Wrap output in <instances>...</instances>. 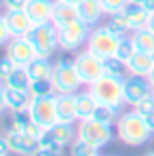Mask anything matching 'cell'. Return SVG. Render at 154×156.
Wrapping results in <instances>:
<instances>
[{
  "label": "cell",
  "mask_w": 154,
  "mask_h": 156,
  "mask_svg": "<svg viewBox=\"0 0 154 156\" xmlns=\"http://www.w3.org/2000/svg\"><path fill=\"white\" fill-rule=\"evenodd\" d=\"M116 135H118V139H120L123 144L137 148V146L148 144L154 133H152V129L148 127L146 118H144L135 108H131L129 112H123V114L118 116V120H116Z\"/></svg>",
  "instance_id": "1"
},
{
  "label": "cell",
  "mask_w": 154,
  "mask_h": 156,
  "mask_svg": "<svg viewBox=\"0 0 154 156\" xmlns=\"http://www.w3.org/2000/svg\"><path fill=\"white\" fill-rule=\"evenodd\" d=\"M125 78L120 74H103L93 84H89L91 95L97 99V104L106 105H125Z\"/></svg>",
  "instance_id": "2"
},
{
  "label": "cell",
  "mask_w": 154,
  "mask_h": 156,
  "mask_svg": "<svg viewBox=\"0 0 154 156\" xmlns=\"http://www.w3.org/2000/svg\"><path fill=\"white\" fill-rule=\"evenodd\" d=\"M51 84L55 89L57 95H63V93H78L80 87H82V80L78 74L74 61L70 59H57L53 63V74H51Z\"/></svg>",
  "instance_id": "3"
},
{
  "label": "cell",
  "mask_w": 154,
  "mask_h": 156,
  "mask_svg": "<svg viewBox=\"0 0 154 156\" xmlns=\"http://www.w3.org/2000/svg\"><path fill=\"white\" fill-rule=\"evenodd\" d=\"M118 42H120V38L108 26H95L91 27V34H89L84 49L93 55H97V57H102V59H110V57H114Z\"/></svg>",
  "instance_id": "4"
},
{
  "label": "cell",
  "mask_w": 154,
  "mask_h": 156,
  "mask_svg": "<svg viewBox=\"0 0 154 156\" xmlns=\"http://www.w3.org/2000/svg\"><path fill=\"white\" fill-rule=\"evenodd\" d=\"M76 137L102 150L103 146H108L112 141L114 129H112V125H106L97 118H87V120H78Z\"/></svg>",
  "instance_id": "5"
},
{
  "label": "cell",
  "mask_w": 154,
  "mask_h": 156,
  "mask_svg": "<svg viewBox=\"0 0 154 156\" xmlns=\"http://www.w3.org/2000/svg\"><path fill=\"white\" fill-rule=\"evenodd\" d=\"M27 38H30L32 44L36 47L38 57H47V59H51V55L59 49V30L53 26L51 21L34 26V27H32V32L27 34Z\"/></svg>",
  "instance_id": "6"
},
{
  "label": "cell",
  "mask_w": 154,
  "mask_h": 156,
  "mask_svg": "<svg viewBox=\"0 0 154 156\" xmlns=\"http://www.w3.org/2000/svg\"><path fill=\"white\" fill-rule=\"evenodd\" d=\"M72 61H74V66H76L78 74H80V80H82L84 87L93 84L97 78H102L103 74H106V61H103L102 57L89 53L87 49L82 53H76V57H74Z\"/></svg>",
  "instance_id": "7"
},
{
  "label": "cell",
  "mask_w": 154,
  "mask_h": 156,
  "mask_svg": "<svg viewBox=\"0 0 154 156\" xmlns=\"http://www.w3.org/2000/svg\"><path fill=\"white\" fill-rule=\"evenodd\" d=\"M91 27L84 21H76L72 26H66L59 30V49L66 53H76L82 47H87Z\"/></svg>",
  "instance_id": "8"
},
{
  "label": "cell",
  "mask_w": 154,
  "mask_h": 156,
  "mask_svg": "<svg viewBox=\"0 0 154 156\" xmlns=\"http://www.w3.org/2000/svg\"><path fill=\"white\" fill-rule=\"evenodd\" d=\"M55 95H57V93H55ZM55 95L34 97L32 104H30V108H27L30 118L36 120L38 125H42L47 131L51 129L55 122H59V120H57V108H55Z\"/></svg>",
  "instance_id": "9"
},
{
  "label": "cell",
  "mask_w": 154,
  "mask_h": 156,
  "mask_svg": "<svg viewBox=\"0 0 154 156\" xmlns=\"http://www.w3.org/2000/svg\"><path fill=\"white\" fill-rule=\"evenodd\" d=\"M4 55L9 59H13L17 68H26L30 61H34L38 57V51H36V47L32 44V40L27 36H15V38L9 40Z\"/></svg>",
  "instance_id": "10"
},
{
  "label": "cell",
  "mask_w": 154,
  "mask_h": 156,
  "mask_svg": "<svg viewBox=\"0 0 154 156\" xmlns=\"http://www.w3.org/2000/svg\"><path fill=\"white\" fill-rule=\"evenodd\" d=\"M150 93H152V84L148 82V78L127 74V78H125V105L135 108L141 99L150 97Z\"/></svg>",
  "instance_id": "11"
},
{
  "label": "cell",
  "mask_w": 154,
  "mask_h": 156,
  "mask_svg": "<svg viewBox=\"0 0 154 156\" xmlns=\"http://www.w3.org/2000/svg\"><path fill=\"white\" fill-rule=\"evenodd\" d=\"M80 21V15H78V4H72V2H66V0H55V9H53V17L51 23L57 30L66 26H72Z\"/></svg>",
  "instance_id": "12"
},
{
  "label": "cell",
  "mask_w": 154,
  "mask_h": 156,
  "mask_svg": "<svg viewBox=\"0 0 154 156\" xmlns=\"http://www.w3.org/2000/svg\"><path fill=\"white\" fill-rule=\"evenodd\" d=\"M4 19H6V26L11 36H27L34 27V21L30 19L26 11H4Z\"/></svg>",
  "instance_id": "13"
},
{
  "label": "cell",
  "mask_w": 154,
  "mask_h": 156,
  "mask_svg": "<svg viewBox=\"0 0 154 156\" xmlns=\"http://www.w3.org/2000/svg\"><path fill=\"white\" fill-rule=\"evenodd\" d=\"M55 108H57V120L59 122H78L76 116V93H63L55 95Z\"/></svg>",
  "instance_id": "14"
},
{
  "label": "cell",
  "mask_w": 154,
  "mask_h": 156,
  "mask_svg": "<svg viewBox=\"0 0 154 156\" xmlns=\"http://www.w3.org/2000/svg\"><path fill=\"white\" fill-rule=\"evenodd\" d=\"M9 146L13 154H21V156H34V152L40 148L38 139H34L27 133H6Z\"/></svg>",
  "instance_id": "15"
},
{
  "label": "cell",
  "mask_w": 154,
  "mask_h": 156,
  "mask_svg": "<svg viewBox=\"0 0 154 156\" xmlns=\"http://www.w3.org/2000/svg\"><path fill=\"white\" fill-rule=\"evenodd\" d=\"M53 9H55V0H30L26 6V13L34 21V26H38V23L51 21Z\"/></svg>",
  "instance_id": "16"
},
{
  "label": "cell",
  "mask_w": 154,
  "mask_h": 156,
  "mask_svg": "<svg viewBox=\"0 0 154 156\" xmlns=\"http://www.w3.org/2000/svg\"><path fill=\"white\" fill-rule=\"evenodd\" d=\"M152 68H154L152 53L137 51L127 61V74H131V76H144V78H148V74L152 72Z\"/></svg>",
  "instance_id": "17"
},
{
  "label": "cell",
  "mask_w": 154,
  "mask_h": 156,
  "mask_svg": "<svg viewBox=\"0 0 154 156\" xmlns=\"http://www.w3.org/2000/svg\"><path fill=\"white\" fill-rule=\"evenodd\" d=\"M47 135L57 144V148H68L74 139H76V129L72 122H55L51 129L47 131Z\"/></svg>",
  "instance_id": "18"
},
{
  "label": "cell",
  "mask_w": 154,
  "mask_h": 156,
  "mask_svg": "<svg viewBox=\"0 0 154 156\" xmlns=\"http://www.w3.org/2000/svg\"><path fill=\"white\" fill-rule=\"evenodd\" d=\"M4 97H6V110L11 114L13 112H26L34 99L30 95V91H19V89H11V87H4Z\"/></svg>",
  "instance_id": "19"
},
{
  "label": "cell",
  "mask_w": 154,
  "mask_h": 156,
  "mask_svg": "<svg viewBox=\"0 0 154 156\" xmlns=\"http://www.w3.org/2000/svg\"><path fill=\"white\" fill-rule=\"evenodd\" d=\"M78 15H80V21H84L89 27H95L99 26V19L106 13H103L99 0H82L78 4Z\"/></svg>",
  "instance_id": "20"
},
{
  "label": "cell",
  "mask_w": 154,
  "mask_h": 156,
  "mask_svg": "<svg viewBox=\"0 0 154 156\" xmlns=\"http://www.w3.org/2000/svg\"><path fill=\"white\" fill-rule=\"evenodd\" d=\"M123 15H125V19H127V23H129V27H131V32L141 30V27H148L150 13H148L144 6H139V4H131V2H129L127 9L123 11Z\"/></svg>",
  "instance_id": "21"
},
{
  "label": "cell",
  "mask_w": 154,
  "mask_h": 156,
  "mask_svg": "<svg viewBox=\"0 0 154 156\" xmlns=\"http://www.w3.org/2000/svg\"><path fill=\"white\" fill-rule=\"evenodd\" d=\"M95 108H97V99L91 95L89 89L87 91H78L76 93V116H78V120L93 118Z\"/></svg>",
  "instance_id": "22"
},
{
  "label": "cell",
  "mask_w": 154,
  "mask_h": 156,
  "mask_svg": "<svg viewBox=\"0 0 154 156\" xmlns=\"http://www.w3.org/2000/svg\"><path fill=\"white\" fill-rule=\"evenodd\" d=\"M26 70L32 80H51L53 63H51V59H47V57H36L34 61H30L26 66Z\"/></svg>",
  "instance_id": "23"
},
{
  "label": "cell",
  "mask_w": 154,
  "mask_h": 156,
  "mask_svg": "<svg viewBox=\"0 0 154 156\" xmlns=\"http://www.w3.org/2000/svg\"><path fill=\"white\" fill-rule=\"evenodd\" d=\"M131 40L135 44V49L141 53H152L154 51V32L150 27H141L131 32Z\"/></svg>",
  "instance_id": "24"
},
{
  "label": "cell",
  "mask_w": 154,
  "mask_h": 156,
  "mask_svg": "<svg viewBox=\"0 0 154 156\" xmlns=\"http://www.w3.org/2000/svg\"><path fill=\"white\" fill-rule=\"evenodd\" d=\"M120 114H123V108H118V105L97 104V108H95V114H93V118H97V120H102V122H106V125H112V127H114Z\"/></svg>",
  "instance_id": "25"
},
{
  "label": "cell",
  "mask_w": 154,
  "mask_h": 156,
  "mask_svg": "<svg viewBox=\"0 0 154 156\" xmlns=\"http://www.w3.org/2000/svg\"><path fill=\"white\" fill-rule=\"evenodd\" d=\"M2 84H4V87H11V89H19V91H30L32 78H30L26 68H15V72L6 78Z\"/></svg>",
  "instance_id": "26"
},
{
  "label": "cell",
  "mask_w": 154,
  "mask_h": 156,
  "mask_svg": "<svg viewBox=\"0 0 154 156\" xmlns=\"http://www.w3.org/2000/svg\"><path fill=\"white\" fill-rule=\"evenodd\" d=\"M106 26L110 27L118 38H125V36H131V27H129L127 19L123 13H116V15H108L106 19Z\"/></svg>",
  "instance_id": "27"
},
{
  "label": "cell",
  "mask_w": 154,
  "mask_h": 156,
  "mask_svg": "<svg viewBox=\"0 0 154 156\" xmlns=\"http://www.w3.org/2000/svg\"><path fill=\"white\" fill-rule=\"evenodd\" d=\"M137 53L135 49V44H133V40H131V36H125V38H120V42H118V47H116V53H114V57L118 59V61H123L125 66H127V61Z\"/></svg>",
  "instance_id": "28"
},
{
  "label": "cell",
  "mask_w": 154,
  "mask_h": 156,
  "mask_svg": "<svg viewBox=\"0 0 154 156\" xmlns=\"http://www.w3.org/2000/svg\"><path fill=\"white\" fill-rule=\"evenodd\" d=\"M27 120H30V114L26 112H13L11 114V120H9V129L6 133H26Z\"/></svg>",
  "instance_id": "29"
},
{
  "label": "cell",
  "mask_w": 154,
  "mask_h": 156,
  "mask_svg": "<svg viewBox=\"0 0 154 156\" xmlns=\"http://www.w3.org/2000/svg\"><path fill=\"white\" fill-rule=\"evenodd\" d=\"M70 154L72 156H95V154H99V148H95V146H91V144H87V141L76 137L70 144Z\"/></svg>",
  "instance_id": "30"
},
{
  "label": "cell",
  "mask_w": 154,
  "mask_h": 156,
  "mask_svg": "<svg viewBox=\"0 0 154 156\" xmlns=\"http://www.w3.org/2000/svg\"><path fill=\"white\" fill-rule=\"evenodd\" d=\"M30 95L32 97H45V95H55L51 80H32L30 84Z\"/></svg>",
  "instance_id": "31"
},
{
  "label": "cell",
  "mask_w": 154,
  "mask_h": 156,
  "mask_svg": "<svg viewBox=\"0 0 154 156\" xmlns=\"http://www.w3.org/2000/svg\"><path fill=\"white\" fill-rule=\"evenodd\" d=\"M99 2H102V9H103V13H106V17L123 13L129 4V0H99Z\"/></svg>",
  "instance_id": "32"
},
{
  "label": "cell",
  "mask_w": 154,
  "mask_h": 156,
  "mask_svg": "<svg viewBox=\"0 0 154 156\" xmlns=\"http://www.w3.org/2000/svg\"><path fill=\"white\" fill-rule=\"evenodd\" d=\"M15 68H17V66H15V61H13V59H9L6 55H4V57H0V82H4L6 78L11 76V74L15 72Z\"/></svg>",
  "instance_id": "33"
},
{
  "label": "cell",
  "mask_w": 154,
  "mask_h": 156,
  "mask_svg": "<svg viewBox=\"0 0 154 156\" xmlns=\"http://www.w3.org/2000/svg\"><path fill=\"white\" fill-rule=\"evenodd\" d=\"M26 133H27V135H32L34 139H40V137L47 133V129H45L42 125H38L36 120L30 118V120H27V127H26Z\"/></svg>",
  "instance_id": "34"
},
{
  "label": "cell",
  "mask_w": 154,
  "mask_h": 156,
  "mask_svg": "<svg viewBox=\"0 0 154 156\" xmlns=\"http://www.w3.org/2000/svg\"><path fill=\"white\" fill-rule=\"evenodd\" d=\"M30 0H2L4 11H26Z\"/></svg>",
  "instance_id": "35"
},
{
  "label": "cell",
  "mask_w": 154,
  "mask_h": 156,
  "mask_svg": "<svg viewBox=\"0 0 154 156\" xmlns=\"http://www.w3.org/2000/svg\"><path fill=\"white\" fill-rule=\"evenodd\" d=\"M11 38H13V36H11V32H9L6 19H4V15H0V47H6Z\"/></svg>",
  "instance_id": "36"
},
{
  "label": "cell",
  "mask_w": 154,
  "mask_h": 156,
  "mask_svg": "<svg viewBox=\"0 0 154 156\" xmlns=\"http://www.w3.org/2000/svg\"><path fill=\"white\" fill-rule=\"evenodd\" d=\"M135 110L141 114V116H146L148 112H152L154 110V101H152V97H146V99H141L139 104L135 105Z\"/></svg>",
  "instance_id": "37"
},
{
  "label": "cell",
  "mask_w": 154,
  "mask_h": 156,
  "mask_svg": "<svg viewBox=\"0 0 154 156\" xmlns=\"http://www.w3.org/2000/svg\"><path fill=\"white\" fill-rule=\"evenodd\" d=\"M11 154V146H9V139H6V133L0 135V156Z\"/></svg>",
  "instance_id": "38"
},
{
  "label": "cell",
  "mask_w": 154,
  "mask_h": 156,
  "mask_svg": "<svg viewBox=\"0 0 154 156\" xmlns=\"http://www.w3.org/2000/svg\"><path fill=\"white\" fill-rule=\"evenodd\" d=\"M34 156H61V150H47V148H38Z\"/></svg>",
  "instance_id": "39"
},
{
  "label": "cell",
  "mask_w": 154,
  "mask_h": 156,
  "mask_svg": "<svg viewBox=\"0 0 154 156\" xmlns=\"http://www.w3.org/2000/svg\"><path fill=\"white\" fill-rule=\"evenodd\" d=\"M4 112H9V110H6V97H4V84H0V116Z\"/></svg>",
  "instance_id": "40"
},
{
  "label": "cell",
  "mask_w": 154,
  "mask_h": 156,
  "mask_svg": "<svg viewBox=\"0 0 154 156\" xmlns=\"http://www.w3.org/2000/svg\"><path fill=\"white\" fill-rule=\"evenodd\" d=\"M144 118H146L148 127H150V129H152V133H154V110H152V112H148V114H146Z\"/></svg>",
  "instance_id": "41"
},
{
  "label": "cell",
  "mask_w": 154,
  "mask_h": 156,
  "mask_svg": "<svg viewBox=\"0 0 154 156\" xmlns=\"http://www.w3.org/2000/svg\"><path fill=\"white\" fill-rule=\"evenodd\" d=\"M144 9H146L148 13H154V0H146V4H144Z\"/></svg>",
  "instance_id": "42"
},
{
  "label": "cell",
  "mask_w": 154,
  "mask_h": 156,
  "mask_svg": "<svg viewBox=\"0 0 154 156\" xmlns=\"http://www.w3.org/2000/svg\"><path fill=\"white\" fill-rule=\"evenodd\" d=\"M148 27L154 32V13H150V19H148Z\"/></svg>",
  "instance_id": "43"
},
{
  "label": "cell",
  "mask_w": 154,
  "mask_h": 156,
  "mask_svg": "<svg viewBox=\"0 0 154 156\" xmlns=\"http://www.w3.org/2000/svg\"><path fill=\"white\" fill-rule=\"evenodd\" d=\"M148 82H150V84H152V87H154V68H152V72L148 74Z\"/></svg>",
  "instance_id": "44"
},
{
  "label": "cell",
  "mask_w": 154,
  "mask_h": 156,
  "mask_svg": "<svg viewBox=\"0 0 154 156\" xmlns=\"http://www.w3.org/2000/svg\"><path fill=\"white\" fill-rule=\"evenodd\" d=\"M129 2H131V4H139V6L146 4V0H129Z\"/></svg>",
  "instance_id": "45"
},
{
  "label": "cell",
  "mask_w": 154,
  "mask_h": 156,
  "mask_svg": "<svg viewBox=\"0 0 154 156\" xmlns=\"http://www.w3.org/2000/svg\"><path fill=\"white\" fill-rule=\"evenodd\" d=\"M66 2H72V4H80L82 0H66Z\"/></svg>",
  "instance_id": "46"
},
{
  "label": "cell",
  "mask_w": 154,
  "mask_h": 156,
  "mask_svg": "<svg viewBox=\"0 0 154 156\" xmlns=\"http://www.w3.org/2000/svg\"><path fill=\"white\" fill-rule=\"evenodd\" d=\"M150 97H152V101H154V87H152V93H150Z\"/></svg>",
  "instance_id": "47"
},
{
  "label": "cell",
  "mask_w": 154,
  "mask_h": 156,
  "mask_svg": "<svg viewBox=\"0 0 154 156\" xmlns=\"http://www.w3.org/2000/svg\"><path fill=\"white\" fill-rule=\"evenodd\" d=\"M146 156H154V152H148V154H146Z\"/></svg>",
  "instance_id": "48"
},
{
  "label": "cell",
  "mask_w": 154,
  "mask_h": 156,
  "mask_svg": "<svg viewBox=\"0 0 154 156\" xmlns=\"http://www.w3.org/2000/svg\"><path fill=\"white\" fill-rule=\"evenodd\" d=\"M6 156H13V152H11V154H6Z\"/></svg>",
  "instance_id": "49"
},
{
  "label": "cell",
  "mask_w": 154,
  "mask_h": 156,
  "mask_svg": "<svg viewBox=\"0 0 154 156\" xmlns=\"http://www.w3.org/2000/svg\"><path fill=\"white\" fill-rule=\"evenodd\" d=\"M152 59H154V51H152Z\"/></svg>",
  "instance_id": "50"
},
{
  "label": "cell",
  "mask_w": 154,
  "mask_h": 156,
  "mask_svg": "<svg viewBox=\"0 0 154 156\" xmlns=\"http://www.w3.org/2000/svg\"><path fill=\"white\" fill-rule=\"evenodd\" d=\"M0 4H2V0H0Z\"/></svg>",
  "instance_id": "51"
},
{
  "label": "cell",
  "mask_w": 154,
  "mask_h": 156,
  "mask_svg": "<svg viewBox=\"0 0 154 156\" xmlns=\"http://www.w3.org/2000/svg\"><path fill=\"white\" fill-rule=\"evenodd\" d=\"M95 156H99V154H95Z\"/></svg>",
  "instance_id": "52"
},
{
  "label": "cell",
  "mask_w": 154,
  "mask_h": 156,
  "mask_svg": "<svg viewBox=\"0 0 154 156\" xmlns=\"http://www.w3.org/2000/svg\"><path fill=\"white\" fill-rule=\"evenodd\" d=\"M0 84H2V82H0Z\"/></svg>",
  "instance_id": "53"
}]
</instances>
